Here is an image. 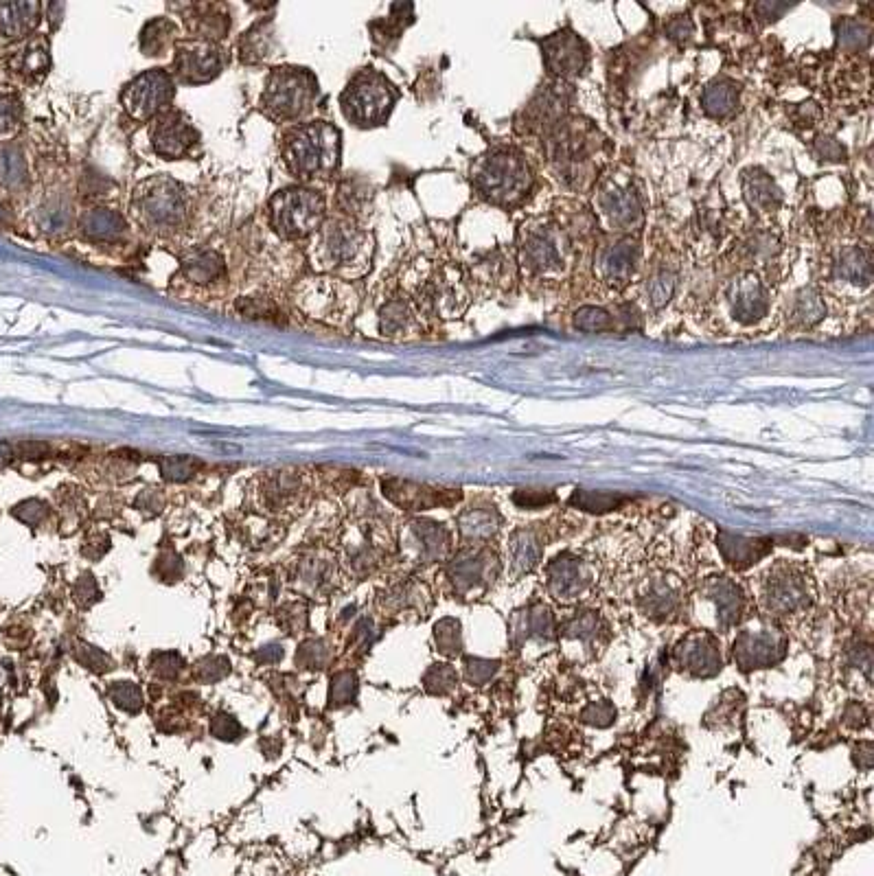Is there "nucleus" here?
<instances>
[{
	"label": "nucleus",
	"mask_w": 874,
	"mask_h": 876,
	"mask_svg": "<svg viewBox=\"0 0 874 876\" xmlns=\"http://www.w3.org/2000/svg\"><path fill=\"white\" fill-rule=\"evenodd\" d=\"M577 244L555 217H531L517 228V265L535 281L557 283L577 263Z\"/></svg>",
	"instance_id": "1"
},
{
	"label": "nucleus",
	"mask_w": 874,
	"mask_h": 876,
	"mask_svg": "<svg viewBox=\"0 0 874 876\" xmlns=\"http://www.w3.org/2000/svg\"><path fill=\"white\" fill-rule=\"evenodd\" d=\"M546 156L559 178L572 187H583L585 182L598 180L596 154L601 152L603 138L590 121L577 117H563L544 134Z\"/></svg>",
	"instance_id": "2"
},
{
	"label": "nucleus",
	"mask_w": 874,
	"mask_h": 876,
	"mask_svg": "<svg viewBox=\"0 0 874 876\" xmlns=\"http://www.w3.org/2000/svg\"><path fill=\"white\" fill-rule=\"evenodd\" d=\"M314 237L312 259L320 272L347 281L368 270L373 257V237L353 219H325Z\"/></svg>",
	"instance_id": "3"
},
{
	"label": "nucleus",
	"mask_w": 874,
	"mask_h": 876,
	"mask_svg": "<svg viewBox=\"0 0 874 876\" xmlns=\"http://www.w3.org/2000/svg\"><path fill=\"white\" fill-rule=\"evenodd\" d=\"M340 132L325 121L301 123L283 138L281 156L287 171L303 182L329 180L340 165Z\"/></svg>",
	"instance_id": "4"
},
{
	"label": "nucleus",
	"mask_w": 874,
	"mask_h": 876,
	"mask_svg": "<svg viewBox=\"0 0 874 876\" xmlns=\"http://www.w3.org/2000/svg\"><path fill=\"white\" fill-rule=\"evenodd\" d=\"M592 209L596 228L614 237H638L644 228V200L634 176L609 169L594 182Z\"/></svg>",
	"instance_id": "5"
},
{
	"label": "nucleus",
	"mask_w": 874,
	"mask_h": 876,
	"mask_svg": "<svg viewBox=\"0 0 874 876\" xmlns=\"http://www.w3.org/2000/svg\"><path fill=\"white\" fill-rule=\"evenodd\" d=\"M533 169L515 147H496L471 167V184L493 206L511 209L526 200L533 189Z\"/></svg>",
	"instance_id": "6"
},
{
	"label": "nucleus",
	"mask_w": 874,
	"mask_h": 876,
	"mask_svg": "<svg viewBox=\"0 0 874 876\" xmlns=\"http://www.w3.org/2000/svg\"><path fill=\"white\" fill-rule=\"evenodd\" d=\"M318 82L312 71L298 66H281L270 73L261 95V112L276 123H298L314 110Z\"/></svg>",
	"instance_id": "7"
},
{
	"label": "nucleus",
	"mask_w": 874,
	"mask_h": 876,
	"mask_svg": "<svg viewBox=\"0 0 874 876\" xmlns=\"http://www.w3.org/2000/svg\"><path fill=\"white\" fill-rule=\"evenodd\" d=\"M132 213L136 222L149 233L169 235L187 224V191L171 178L147 180L134 193Z\"/></svg>",
	"instance_id": "8"
},
{
	"label": "nucleus",
	"mask_w": 874,
	"mask_h": 876,
	"mask_svg": "<svg viewBox=\"0 0 874 876\" xmlns=\"http://www.w3.org/2000/svg\"><path fill=\"white\" fill-rule=\"evenodd\" d=\"M395 103V86L373 68H364L358 75H353L340 95V110L344 119L355 128H377V125L386 123Z\"/></svg>",
	"instance_id": "9"
},
{
	"label": "nucleus",
	"mask_w": 874,
	"mask_h": 876,
	"mask_svg": "<svg viewBox=\"0 0 874 876\" xmlns=\"http://www.w3.org/2000/svg\"><path fill=\"white\" fill-rule=\"evenodd\" d=\"M719 311L732 327H758L772 314V287L767 274L758 270H739L719 290Z\"/></svg>",
	"instance_id": "10"
},
{
	"label": "nucleus",
	"mask_w": 874,
	"mask_h": 876,
	"mask_svg": "<svg viewBox=\"0 0 874 876\" xmlns=\"http://www.w3.org/2000/svg\"><path fill=\"white\" fill-rule=\"evenodd\" d=\"M270 224L283 239L312 237L327 219V202L312 189H285L268 204Z\"/></svg>",
	"instance_id": "11"
},
{
	"label": "nucleus",
	"mask_w": 874,
	"mask_h": 876,
	"mask_svg": "<svg viewBox=\"0 0 874 876\" xmlns=\"http://www.w3.org/2000/svg\"><path fill=\"white\" fill-rule=\"evenodd\" d=\"M294 303L307 316L338 325V322L353 318L355 309H358V294L347 281L333 279V276H316V279H307L296 287Z\"/></svg>",
	"instance_id": "12"
},
{
	"label": "nucleus",
	"mask_w": 874,
	"mask_h": 876,
	"mask_svg": "<svg viewBox=\"0 0 874 876\" xmlns=\"http://www.w3.org/2000/svg\"><path fill=\"white\" fill-rule=\"evenodd\" d=\"M824 283L839 296H855L870 290L872 252L861 241L835 246L824 255Z\"/></svg>",
	"instance_id": "13"
},
{
	"label": "nucleus",
	"mask_w": 874,
	"mask_h": 876,
	"mask_svg": "<svg viewBox=\"0 0 874 876\" xmlns=\"http://www.w3.org/2000/svg\"><path fill=\"white\" fill-rule=\"evenodd\" d=\"M642 261V248L636 237H614L598 241L592 259L596 281L607 290L623 292L634 283Z\"/></svg>",
	"instance_id": "14"
},
{
	"label": "nucleus",
	"mask_w": 874,
	"mask_h": 876,
	"mask_svg": "<svg viewBox=\"0 0 874 876\" xmlns=\"http://www.w3.org/2000/svg\"><path fill=\"white\" fill-rule=\"evenodd\" d=\"M414 303H417L419 311L441 318H456L458 314H463L469 305V287L463 270L452 263L432 270L428 281L421 285V290L414 296Z\"/></svg>",
	"instance_id": "15"
},
{
	"label": "nucleus",
	"mask_w": 874,
	"mask_h": 876,
	"mask_svg": "<svg viewBox=\"0 0 874 876\" xmlns=\"http://www.w3.org/2000/svg\"><path fill=\"white\" fill-rule=\"evenodd\" d=\"M174 95V77L167 71L154 68V71H145L134 77V82L125 86L121 103L132 119L147 123L171 110Z\"/></svg>",
	"instance_id": "16"
},
{
	"label": "nucleus",
	"mask_w": 874,
	"mask_h": 876,
	"mask_svg": "<svg viewBox=\"0 0 874 876\" xmlns=\"http://www.w3.org/2000/svg\"><path fill=\"white\" fill-rule=\"evenodd\" d=\"M226 51L220 44L204 40H180L174 49V75L178 82L189 86L209 84L226 68Z\"/></svg>",
	"instance_id": "17"
},
{
	"label": "nucleus",
	"mask_w": 874,
	"mask_h": 876,
	"mask_svg": "<svg viewBox=\"0 0 874 876\" xmlns=\"http://www.w3.org/2000/svg\"><path fill=\"white\" fill-rule=\"evenodd\" d=\"M154 152L165 160L187 158L200 143V134L189 117L180 110H169L152 121L149 130Z\"/></svg>",
	"instance_id": "18"
},
{
	"label": "nucleus",
	"mask_w": 874,
	"mask_h": 876,
	"mask_svg": "<svg viewBox=\"0 0 874 876\" xmlns=\"http://www.w3.org/2000/svg\"><path fill=\"white\" fill-rule=\"evenodd\" d=\"M542 55L548 73L559 79V82H568L572 77H579L590 62V49L577 33L570 29H563L552 33V36L542 40Z\"/></svg>",
	"instance_id": "19"
},
{
	"label": "nucleus",
	"mask_w": 874,
	"mask_h": 876,
	"mask_svg": "<svg viewBox=\"0 0 874 876\" xmlns=\"http://www.w3.org/2000/svg\"><path fill=\"white\" fill-rule=\"evenodd\" d=\"M384 493L395 504L404 506V509H410V511L432 509V506L452 504L454 500H458V493H454L450 489H436V487H428V484L408 482V480H399V478L384 480Z\"/></svg>",
	"instance_id": "20"
},
{
	"label": "nucleus",
	"mask_w": 874,
	"mask_h": 876,
	"mask_svg": "<svg viewBox=\"0 0 874 876\" xmlns=\"http://www.w3.org/2000/svg\"><path fill=\"white\" fill-rule=\"evenodd\" d=\"M682 270L680 263L671 255H658L651 263L647 276H644V301L651 309H662L671 301L680 285Z\"/></svg>",
	"instance_id": "21"
},
{
	"label": "nucleus",
	"mask_w": 874,
	"mask_h": 876,
	"mask_svg": "<svg viewBox=\"0 0 874 876\" xmlns=\"http://www.w3.org/2000/svg\"><path fill=\"white\" fill-rule=\"evenodd\" d=\"M184 27L189 29L193 40L220 44L230 29L228 7L220 3L187 5V9H184Z\"/></svg>",
	"instance_id": "22"
},
{
	"label": "nucleus",
	"mask_w": 874,
	"mask_h": 876,
	"mask_svg": "<svg viewBox=\"0 0 874 876\" xmlns=\"http://www.w3.org/2000/svg\"><path fill=\"white\" fill-rule=\"evenodd\" d=\"M9 71L18 75L25 82H40V79L49 73L51 55H49V42L40 36H33L31 40L22 42L18 49L9 57Z\"/></svg>",
	"instance_id": "23"
},
{
	"label": "nucleus",
	"mask_w": 874,
	"mask_h": 876,
	"mask_svg": "<svg viewBox=\"0 0 874 876\" xmlns=\"http://www.w3.org/2000/svg\"><path fill=\"white\" fill-rule=\"evenodd\" d=\"M743 195L750 209L761 217L778 213L782 204V191L776 187L774 178L765 174L763 169H750L743 174Z\"/></svg>",
	"instance_id": "24"
},
{
	"label": "nucleus",
	"mask_w": 874,
	"mask_h": 876,
	"mask_svg": "<svg viewBox=\"0 0 874 876\" xmlns=\"http://www.w3.org/2000/svg\"><path fill=\"white\" fill-rule=\"evenodd\" d=\"M40 20V5L14 3L0 5V40L20 42L29 38Z\"/></svg>",
	"instance_id": "25"
},
{
	"label": "nucleus",
	"mask_w": 874,
	"mask_h": 876,
	"mask_svg": "<svg viewBox=\"0 0 874 876\" xmlns=\"http://www.w3.org/2000/svg\"><path fill=\"white\" fill-rule=\"evenodd\" d=\"M780 638L778 633L772 631H756V633H743L739 642L734 644V655L739 657V664L743 668L772 664L774 653H778Z\"/></svg>",
	"instance_id": "26"
},
{
	"label": "nucleus",
	"mask_w": 874,
	"mask_h": 876,
	"mask_svg": "<svg viewBox=\"0 0 874 876\" xmlns=\"http://www.w3.org/2000/svg\"><path fill=\"white\" fill-rule=\"evenodd\" d=\"M826 318V294L820 287H804L789 305V320L800 329H811Z\"/></svg>",
	"instance_id": "27"
},
{
	"label": "nucleus",
	"mask_w": 874,
	"mask_h": 876,
	"mask_svg": "<svg viewBox=\"0 0 874 876\" xmlns=\"http://www.w3.org/2000/svg\"><path fill=\"white\" fill-rule=\"evenodd\" d=\"M493 566H496V561H493L489 552H463L454 563V583L460 590L487 583L491 579Z\"/></svg>",
	"instance_id": "28"
},
{
	"label": "nucleus",
	"mask_w": 874,
	"mask_h": 876,
	"mask_svg": "<svg viewBox=\"0 0 874 876\" xmlns=\"http://www.w3.org/2000/svg\"><path fill=\"white\" fill-rule=\"evenodd\" d=\"M739 106V86L732 79H715L701 92V108L715 119H726Z\"/></svg>",
	"instance_id": "29"
},
{
	"label": "nucleus",
	"mask_w": 874,
	"mask_h": 876,
	"mask_svg": "<svg viewBox=\"0 0 874 876\" xmlns=\"http://www.w3.org/2000/svg\"><path fill=\"white\" fill-rule=\"evenodd\" d=\"M79 228L92 241H114L125 233V222L117 211L110 209H92L82 219Z\"/></svg>",
	"instance_id": "30"
},
{
	"label": "nucleus",
	"mask_w": 874,
	"mask_h": 876,
	"mask_svg": "<svg viewBox=\"0 0 874 876\" xmlns=\"http://www.w3.org/2000/svg\"><path fill=\"white\" fill-rule=\"evenodd\" d=\"M419 311L414 309V303L410 298H393L382 307L379 314V325L386 336H406L414 327H417Z\"/></svg>",
	"instance_id": "31"
},
{
	"label": "nucleus",
	"mask_w": 874,
	"mask_h": 876,
	"mask_svg": "<svg viewBox=\"0 0 874 876\" xmlns=\"http://www.w3.org/2000/svg\"><path fill=\"white\" fill-rule=\"evenodd\" d=\"M682 666H686L690 673L697 675H712L721 666V657L715 649V644L708 638H690L682 651Z\"/></svg>",
	"instance_id": "32"
},
{
	"label": "nucleus",
	"mask_w": 874,
	"mask_h": 876,
	"mask_svg": "<svg viewBox=\"0 0 874 876\" xmlns=\"http://www.w3.org/2000/svg\"><path fill=\"white\" fill-rule=\"evenodd\" d=\"M178 42V29L167 18L147 22L141 31V51L147 57H163L167 51H174Z\"/></svg>",
	"instance_id": "33"
},
{
	"label": "nucleus",
	"mask_w": 874,
	"mask_h": 876,
	"mask_svg": "<svg viewBox=\"0 0 874 876\" xmlns=\"http://www.w3.org/2000/svg\"><path fill=\"white\" fill-rule=\"evenodd\" d=\"M274 44V31L270 20H263L259 25L252 27L250 31H246L241 40L237 42V51L239 57L244 64H261L263 60H268L270 51Z\"/></svg>",
	"instance_id": "34"
},
{
	"label": "nucleus",
	"mask_w": 874,
	"mask_h": 876,
	"mask_svg": "<svg viewBox=\"0 0 874 876\" xmlns=\"http://www.w3.org/2000/svg\"><path fill=\"white\" fill-rule=\"evenodd\" d=\"M807 598V590H804L802 581H798L793 574H782L780 579L774 581L772 592H769V607L774 612H793L804 605Z\"/></svg>",
	"instance_id": "35"
},
{
	"label": "nucleus",
	"mask_w": 874,
	"mask_h": 876,
	"mask_svg": "<svg viewBox=\"0 0 874 876\" xmlns=\"http://www.w3.org/2000/svg\"><path fill=\"white\" fill-rule=\"evenodd\" d=\"M585 585V576H583V568L579 561H557L555 566L550 570V587L552 592L563 598L577 596Z\"/></svg>",
	"instance_id": "36"
},
{
	"label": "nucleus",
	"mask_w": 874,
	"mask_h": 876,
	"mask_svg": "<svg viewBox=\"0 0 874 876\" xmlns=\"http://www.w3.org/2000/svg\"><path fill=\"white\" fill-rule=\"evenodd\" d=\"M184 276L191 283H213L224 272V261L220 255L206 250V252H193V255L184 261Z\"/></svg>",
	"instance_id": "37"
},
{
	"label": "nucleus",
	"mask_w": 874,
	"mask_h": 876,
	"mask_svg": "<svg viewBox=\"0 0 874 876\" xmlns=\"http://www.w3.org/2000/svg\"><path fill=\"white\" fill-rule=\"evenodd\" d=\"M721 550L723 555L728 557V561H732L734 566L745 568L750 566L752 561H758L765 555L767 544L765 541H754V539H743V537H734V535H721Z\"/></svg>",
	"instance_id": "38"
},
{
	"label": "nucleus",
	"mask_w": 874,
	"mask_h": 876,
	"mask_svg": "<svg viewBox=\"0 0 874 876\" xmlns=\"http://www.w3.org/2000/svg\"><path fill=\"white\" fill-rule=\"evenodd\" d=\"M460 530L469 539H489L496 535L500 526V517L493 509H471L458 520Z\"/></svg>",
	"instance_id": "39"
},
{
	"label": "nucleus",
	"mask_w": 874,
	"mask_h": 876,
	"mask_svg": "<svg viewBox=\"0 0 874 876\" xmlns=\"http://www.w3.org/2000/svg\"><path fill=\"white\" fill-rule=\"evenodd\" d=\"M574 327L585 333H609L616 329V320L605 307L583 305L574 311Z\"/></svg>",
	"instance_id": "40"
},
{
	"label": "nucleus",
	"mask_w": 874,
	"mask_h": 876,
	"mask_svg": "<svg viewBox=\"0 0 874 876\" xmlns=\"http://www.w3.org/2000/svg\"><path fill=\"white\" fill-rule=\"evenodd\" d=\"M511 559L517 570H531L539 561V541L533 533H517L511 541Z\"/></svg>",
	"instance_id": "41"
},
{
	"label": "nucleus",
	"mask_w": 874,
	"mask_h": 876,
	"mask_svg": "<svg viewBox=\"0 0 874 876\" xmlns=\"http://www.w3.org/2000/svg\"><path fill=\"white\" fill-rule=\"evenodd\" d=\"M20 101L11 90L0 88V141L14 136L20 128Z\"/></svg>",
	"instance_id": "42"
},
{
	"label": "nucleus",
	"mask_w": 874,
	"mask_h": 876,
	"mask_svg": "<svg viewBox=\"0 0 874 876\" xmlns=\"http://www.w3.org/2000/svg\"><path fill=\"white\" fill-rule=\"evenodd\" d=\"M839 44L844 46L846 51H859L864 49L870 40V29L864 25V22L859 20H844L842 25H839V36H837Z\"/></svg>",
	"instance_id": "43"
},
{
	"label": "nucleus",
	"mask_w": 874,
	"mask_h": 876,
	"mask_svg": "<svg viewBox=\"0 0 874 876\" xmlns=\"http://www.w3.org/2000/svg\"><path fill=\"white\" fill-rule=\"evenodd\" d=\"M620 498H612V495L607 493H590V491H577L572 495V504L579 506L583 511L590 513H607L612 509H618L620 506Z\"/></svg>",
	"instance_id": "44"
},
{
	"label": "nucleus",
	"mask_w": 874,
	"mask_h": 876,
	"mask_svg": "<svg viewBox=\"0 0 874 876\" xmlns=\"http://www.w3.org/2000/svg\"><path fill=\"white\" fill-rule=\"evenodd\" d=\"M368 193L360 187V184H342L340 187V209L347 213L349 219L360 217L362 209H366Z\"/></svg>",
	"instance_id": "45"
},
{
	"label": "nucleus",
	"mask_w": 874,
	"mask_h": 876,
	"mask_svg": "<svg viewBox=\"0 0 874 876\" xmlns=\"http://www.w3.org/2000/svg\"><path fill=\"white\" fill-rule=\"evenodd\" d=\"M239 314H244V318H252V320H270V322H279V309L276 305H272L268 298H244V301L237 303Z\"/></svg>",
	"instance_id": "46"
},
{
	"label": "nucleus",
	"mask_w": 874,
	"mask_h": 876,
	"mask_svg": "<svg viewBox=\"0 0 874 876\" xmlns=\"http://www.w3.org/2000/svg\"><path fill=\"white\" fill-rule=\"evenodd\" d=\"M436 644H439V649L445 655H456V651L460 649L458 622H454V620L441 622V625L436 627Z\"/></svg>",
	"instance_id": "47"
},
{
	"label": "nucleus",
	"mask_w": 874,
	"mask_h": 876,
	"mask_svg": "<svg viewBox=\"0 0 874 876\" xmlns=\"http://www.w3.org/2000/svg\"><path fill=\"white\" fill-rule=\"evenodd\" d=\"M195 469H198V463H195L193 458L176 456V458L163 460V474L169 480H187L195 474Z\"/></svg>",
	"instance_id": "48"
},
{
	"label": "nucleus",
	"mask_w": 874,
	"mask_h": 876,
	"mask_svg": "<svg viewBox=\"0 0 874 876\" xmlns=\"http://www.w3.org/2000/svg\"><path fill=\"white\" fill-rule=\"evenodd\" d=\"M112 699H114V703H117V706H121L125 710H132V712L141 708V703H143L141 693H138V688L132 684H114L112 686Z\"/></svg>",
	"instance_id": "49"
},
{
	"label": "nucleus",
	"mask_w": 874,
	"mask_h": 876,
	"mask_svg": "<svg viewBox=\"0 0 874 876\" xmlns=\"http://www.w3.org/2000/svg\"><path fill=\"white\" fill-rule=\"evenodd\" d=\"M513 502L517 506H522V509H533V506H548L555 502V495L548 491H517L513 495Z\"/></svg>",
	"instance_id": "50"
},
{
	"label": "nucleus",
	"mask_w": 874,
	"mask_h": 876,
	"mask_svg": "<svg viewBox=\"0 0 874 876\" xmlns=\"http://www.w3.org/2000/svg\"><path fill=\"white\" fill-rule=\"evenodd\" d=\"M824 117L822 108L815 101H804L800 106L793 110V119L800 125H807V128H813V125H818Z\"/></svg>",
	"instance_id": "51"
},
{
	"label": "nucleus",
	"mask_w": 874,
	"mask_h": 876,
	"mask_svg": "<svg viewBox=\"0 0 874 876\" xmlns=\"http://www.w3.org/2000/svg\"><path fill=\"white\" fill-rule=\"evenodd\" d=\"M355 695V677L353 675H338L333 679L331 697L338 703H347Z\"/></svg>",
	"instance_id": "52"
},
{
	"label": "nucleus",
	"mask_w": 874,
	"mask_h": 876,
	"mask_svg": "<svg viewBox=\"0 0 874 876\" xmlns=\"http://www.w3.org/2000/svg\"><path fill=\"white\" fill-rule=\"evenodd\" d=\"M815 147H818L820 156H824L826 160H844L846 156L844 145L837 143L831 136H820L818 141H815Z\"/></svg>",
	"instance_id": "53"
},
{
	"label": "nucleus",
	"mask_w": 874,
	"mask_h": 876,
	"mask_svg": "<svg viewBox=\"0 0 874 876\" xmlns=\"http://www.w3.org/2000/svg\"><path fill=\"white\" fill-rule=\"evenodd\" d=\"M11 456H14V449H11L7 443H0V465L9 463Z\"/></svg>",
	"instance_id": "54"
}]
</instances>
